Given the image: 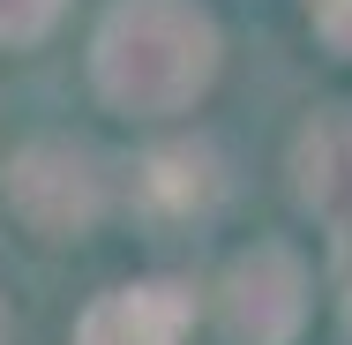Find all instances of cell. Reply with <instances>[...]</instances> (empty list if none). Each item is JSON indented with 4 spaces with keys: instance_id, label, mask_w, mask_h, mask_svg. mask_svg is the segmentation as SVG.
<instances>
[{
    "instance_id": "4",
    "label": "cell",
    "mask_w": 352,
    "mask_h": 345,
    "mask_svg": "<svg viewBox=\"0 0 352 345\" xmlns=\"http://www.w3.org/2000/svg\"><path fill=\"white\" fill-rule=\"evenodd\" d=\"M188 300L173 285H128L82 315V345H180Z\"/></svg>"
},
{
    "instance_id": "5",
    "label": "cell",
    "mask_w": 352,
    "mask_h": 345,
    "mask_svg": "<svg viewBox=\"0 0 352 345\" xmlns=\"http://www.w3.org/2000/svg\"><path fill=\"white\" fill-rule=\"evenodd\" d=\"M300 165H307V203H322L330 218H352V136L345 128H322V136L300 143Z\"/></svg>"
},
{
    "instance_id": "6",
    "label": "cell",
    "mask_w": 352,
    "mask_h": 345,
    "mask_svg": "<svg viewBox=\"0 0 352 345\" xmlns=\"http://www.w3.org/2000/svg\"><path fill=\"white\" fill-rule=\"evenodd\" d=\"M142 196H150V203H165V196H173V210L210 203V196H217L210 150H165V158H150V173H142Z\"/></svg>"
},
{
    "instance_id": "2",
    "label": "cell",
    "mask_w": 352,
    "mask_h": 345,
    "mask_svg": "<svg viewBox=\"0 0 352 345\" xmlns=\"http://www.w3.org/2000/svg\"><path fill=\"white\" fill-rule=\"evenodd\" d=\"M8 203L23 210L38 233H82L98 218V173L90 158L68 150V143H30L15 165H8Z\"/></svg>"
},
{
    "instance_id": "1",
    "label": "cell",
    "mask_w": 352,
    "mask_h": 345,
    "mask_svg": "<svg viewBox=\"0 0 352 345\" xmlns=\"http://www.w3.org/2000/svg\"><path fill=\"white\" fill-rule=\"evenodd\" d=\"M217 68V38L188 0H120L98 38V83L135 105V113H173L188 105Z\"/></svg>"
},
{
    "instance_id": "8",
    "label": "cell",
    "mask_w": 352,
    "mask_h": 345,
    "mask_svg": "<svg viewBox=\"0 0 352 345\" xmlns=\"http://www.w3.org/2000/svg\"><path fill=\"white\" fill-rule=\"evenodd\" d=\"M315 23L338 53H352V0H315Z\"/></svg>"
},
{
    "instance_id": "7",
    "label": "cell",
    "mask_w": 352,
    "mask_h": 345,
    "mask_svg": "<svg viewBox=\"0 0 352 345\" xmlns=\"http://www.w3.org/2000/svg\"><path fill=\"white\" fill-rule=\"evenodd\" d=\"M60 15V0H0V38H38Z\"/></svg>"
},
{
    "instance_id": "3",
    "label": "cell",
    "mask_w": 352,
    "mask_h": 345,
    "mask_svg": "<svg viewBox=\"0 0 352 345\" xmlns=\"http://www.w3.org/2000/svg\"><path fill=\"white\" fill-rule=\"evenodd\" d=\"M225 323L240 345H285L292 323H300V263L285 248H255L232 263V285H225Z\"/></svg>"
}]
</instances>
